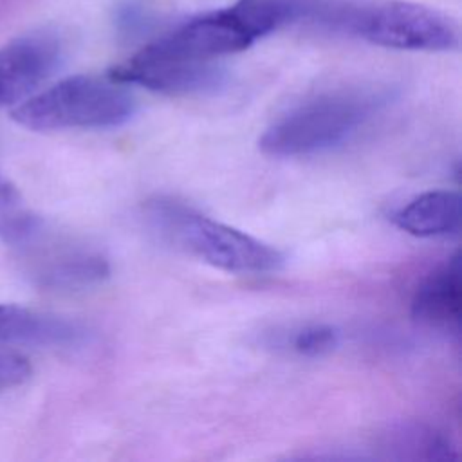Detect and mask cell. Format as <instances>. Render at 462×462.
<instances>
[{
	"label": "cell",
	"instance_id": "obj_10",
	"mask_svg": "<svg viewBox=\"0 0 462 462\" xmlns=\"http://www.w3.org/2000/svg\"><path fill=\"white\" fill-rule=\"evenodd\" d=\"M381 446L392 458H426L451 460L457 458L449 439L426 424H399L381 437Z\"/></svg>",
	"mask_w": 462,
	"mask_h": 462
},
{
	"label": "cell",
	"instance_id": "obj_11",
	"mask_svg": "<svg viewBox=\"0 0 462 462\" xmlns=\"http://www.w3.org/2000/svg\"><path fill=\"white\" fill-rule=\"evenodd\" d=\"M40 229V218L27 208L18 188L0 173V240L27 245Z\"/></svg>",
	"mask_w": 462,
	"mask_h": 462
},
{
	"label": "cell",
	"instance_id": "obj_8",
	"mask_svg": "<svg viewBox=\"0 0 462 462\" xmlns=\"http://www.w3.org/2000/svg\"><path fill=\"white\" fill-rule=\"evenodd\" d=\"M415 321L458 334L460 328V256L455 253L433 269L415 289L411 298Z\"/></svg>",
	"mask_w": 462,
	"mask_h": 462
},
{
	"label": "cell",
	"instance_id": "obj_4",
	"mask_svg": "<svg viewBox=\"0 0 462 462\" xmlns=\"http://www.w3.org/2000/svg\"><path fill=\"white\" fill-rule=\"evenodd\" d=\"M384 99L377 92L334 90L291 108L260 137L271 157H301L330 150L350 139L374 117Z\"/></svg>",
	"mask_w": 462,
	"mask_h": 462
},
{
	"label": "cell",
	"instance_id": "obj_2",
	"mask_svg": "<svg viewBox=\"0 0 462 462\" xmlns=\"http://www.w3.org/2000/svg\"><path fill=\"white\" fill-rule=\"evenodd\" d=\"M318 22L372 45L440 52L458 47V27L444 13L413 2H327Z\"/></svg>",
	"mask_w": 462,
	"mask_h": 462
},
{
	"label": "cell",
	"instance_id": "obj_12",
	"mask_svg": "<svg viewBox=\"0 0 462 462\" xmlns=\"http://www.w3.org/2000/svg\"><path fill=\"white\" fill-rule=\"evenodd\" d=\"M339 343V332L323 323H312L298 328L291 336V348L303 357H319L332 352Z\"/></svg>",
	"mask_w": 462,
	"mask_h": 462
},
{
	"label": "cell",
	"instance_id": "obj_5",
	"mask_svg": "<svg viewBox=\"0 0 462 462\" xmlns=\"http://www.w3.org/2000/svg\"><path fill=\"white\" fill-rule=\"evenodd\" d=\"M61 43L52 32H34L0 47V108L18 105L56 70Z\"/></svg>",
	"mask_w": 462,
	"mask_h": 462
},
{
	"label": "cell",
	"instance_id": "obj_3",
	"mask_svg": "<svg viewBox=\"0 0 462 462\" xmlns=\"http://www.w3.org/2000/svg\"><path fill=\"white\" fill-rule=\"evenodd\" d=\"M135 110V97L125 83L108 74H78L29 96L11 110V117L36 132L114 128L130 121Z\"/></svg>",
	"mask_w": 462,
	"mask_h": 462
},
{
	"label": "cell",
	"instance_id": "obj_13",
	"mask_svg": "<svg viewBox=\"0 0 462 462\" xmlns=\"http://www.w3.org/2000/svg\"><path fill=\"white\" fill-rule=\"evenodd\" d=\"M29 361L14 352L0 350V390L23 384L31 377Z\"/></svg>",
	"mask_w": 462,
	"mask_h": 462
},
{
	"label": "cell",
	"instance_id": "obj_7",
	"mask_svg": "<svg viewBox=\"0 0 462 462\" xmlns=\"http://www.w3.org/2000/svg\"><path fill=\"white\" fill-rule=\"evenodd\" d=\"M79 323L14 303H0V345L70 348L87 339Z\"/></svg>",
	"mask_w": 462,
	"mask_h": 462
},
{
	"label": "cell",
	"instance_id": "obj_9",
	"mask_svg": "<svg viewBox=\"0 0 462 462\" xmlns=\"http://www.w3.org/2000/svg\"><path fill=\"white\" fill-rule=\"evenodd\" d=\"M460 208L462 200L457 191H426L395 211L393 222L413 236H444L458 231L462 218Z\"/></svg>",
	"mask_w": 462,
	"mask_h": 462
},
{
	"label": "cell",
	"instance_id": "obj_1",
	"mask_svg": "<svg viewBox=\"0 0 462 462\" xmlns=\"http://www.w3.org/2000/svg\"><path fill=\"white\" fill-rule=\"evenodd\" d=\"M144 220L170 245L227 273L265 274L283 265L282 253L273 245L170 197L148 200Z\"/></svg>",
	"mask_w": 462,
	"mask_h": 462
},
{
	"label": "cell",
	"instance_id": "obj_6",
	"mask_svg": "<svg viewBox=\"0 0 462 462\" xmlns=\"http://www.w3.org/2000/svg\"><path fill=\"white\" fill-rule=\"evenodd\" d=\"M110 78L125 85H139L166 94H202L226 81L224 69L215 63H153L130 58L114 67Z\"/></svg>",
	"mask_w": 462,
	"mask_h": 462
}]
</instances>
